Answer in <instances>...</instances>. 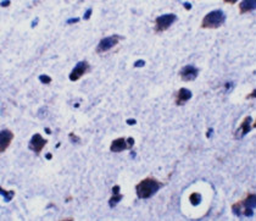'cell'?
<instances>
[{
    "instance_id": "cell-1",
    "label": "cell",
    "mask_w": 256,
    "mask_h": 221,
    "mask_svg": "<svg viewBox=\"0 0 256 221\" xmlns=\"http://www.w3.org/2000/svg\"><path fill=\"white\" fill-rule=\"evenodd\" d=\"M164 187V182L155 177H145L135 186V193L139 199H149L155 195Z\"/></svg>"
},
{
    "instance_id": "cell-2",
    "label": "cell",
    "mask_w": 256,
    "mask_h": 221,
    "mask_svg": "<svg viewBox=\"0 0 256 221\" xmlns=\"http://www.w3.org/2000/svg\"><path fill=\"white\" fill-rule=\"evenodd\" d=\"M256 195L254 193H248L244 199L234 203L232 205V213L238 218H253L256 208Z\"/></svg>"
},
{
    "instance_id": "cell-3",
    "label": "cell",
    "mask_w": 256,
    "mask_h": 221,
    "mask_svg": "<svg viewBox=\"0 0 256 221\" xmlns=\"http://www.w3.org/2000/svg\"><path fill=\"white\" fill-rule=\"evenodd\" d=\"M226 19H227V16L222 10H213L204 16L200 27L202 29H216L223 26Z\"/></svg>"
},
{
    "instance_id": "cell-4",
    "label": "cell",
    "mask_w": 256,
    "mask_h": 221,
    "mask_svg": "<svg viewBox=\"0 0 256 221\" xmlns=\"http://www.w3.org/2000/svg\"><path fill=\"white\" fill-rule=\"evenodd\" d=\"M177 21V15L175 14H164L159 16L155 20V26H154V31L156 33H162L173 25Z\"/></svg>"
},
{
    "instance_id": "cell-5",
    "label": "cell",
    "mask_w": 256,
    "mask_h": 221,
    "mask_svg": "<svg viewBox=\"0 0 256 221\" xmlns=\"http://www.w3.org/2000/svg\"><path fill=\"white\" fill-rule=\"evenodd\" d=\"M121 39H122V37H120L118 34H112V35H109V37L103 38L97 45V53L101 54V53H106L111 49H114V48L120 43Z\"/></svg>"
},
{
    "instance_id": "cell-6",
    "label": "cell",
    "mask_w": 256,
    "mask_h": 221,
    "mask_svg": "<svg viewBox=\"0 0 256 221\" xmlns=\"http://www.w3.org/2000/svg\"><path fill=\"white\" fill-rule=\"evenodd\" d=\"M89 70H90V66H89V64L86 60L79 61V62H77V65L72 69V71L70 72L68 78H70V81L76 82V81H78L79 78H82V77L84 76L87 72H89Z\"/></svg>"
},
{
    "instance_id": "cell-7",
    "label": "cell",
    "mask_w": 256,
    "mask_h": 221,
    "mask_svg": "<svg viewBox=\"0 0 256 221\" xmlns=\"http://www.w3.org/2000/svg\"><path fill=\"white\" fill-rule=\"evenodd\" d=\"M46 144H48V139L43 138L40 133H34L31 137V139H29L28 148H29V150H32L33 153L39 155Z\"/></svg>"
},
{
    "instance_id": "cell-8",
    "label": "cell",
    "mask_w": 256,
    "mask_h": 221,
    "mask_svg": "<svg viewBox=\"0 0 256 221\" xmlns=\"http://www.w3.org/2000/svg\"><path fill=\"white\" fill-rule=\"evenodd\" d=\"M253 117L251 116H246L243 118V121L240 123V126L235 130L234 132V138L235 139H242L243 137H245L250 131L253 128Z\"/></svg>"
},
{
    "instance_id": "cell-9",
    "label": "cell",
    "mask_w": 256,
    "mask_h": 221,
    "mask_svg": "<svg viewBox=\"0 0 256 221\" xmlns=\"http://www.w3.org/2000/svg\"><path fill=\"white\" fill-rule=\"evenodd\" d=\"M199 76V69H196L193 65H187L181 69L179 71V77L184 82H192L195 81Z\"/></svg>"
},
{
    "instance_id": "cell-10",
    "label": "cell",
    "mask_w": 256,
    "mask_h": 221,
    "mask_svg": "<svg viewBox=\"0 0 256 221\" xmlns=\"http://www.w3.org/2000/svg\"><path fill=\"white\" fill-rule=\"evenodd\" d=\"M192 97H193V93H192L190 89H188V88H179V89H178V92H177L175 103H176L177 106H183V105H186L190 99H192Z\"/></svg>"
},
{
    "instance_id": "cell-11",
    "label": "cell",
    "mask_w": 256,
    "mask_h": 221,
    "mask_svg": "<svg viewBox=\"0 0 256 221\" xmlns=\"http://www.w3.org/2000/svg\"><path fill=\"white\" fill-rule=\"evenodd\" d=\"M14 137H15V134H14V132H12L11 130L5 128V130L1 131V141H0V152H1V153L6 152V149L10 147L11 142H12V139H14Z\"/></svg>"
},
{
    "instance_id": "cell-12",
    "label": "cell",
    "mask_w": 256,
    "mask_h": 221,
    "mask_svg": "<svg viewBox=\"0 0 256 221\" xmlns=\"http://www.w3.org/2000/svg\"><path fill=\"white\" fill-rule=\"evenodd\" d=\"M128 148V143H127V138H123V137H120V138H116L112 141L111 145H110V150L112 153H121Z\"/></svg>"
},
{
    "instance_id": "cell-13",
    "label": "cell",
    "mask_w": 256,
    "mask_h": 221,
    "mask_svg": "<svg viewBox=\"0 0 256 221\" xmlns=\"http://www.w3.org/2000/svg\"><path fill=\"white\" fill-rule=\"evenodd\" d=\"M120 189H121V187L118 186V184H115V186L112 187V195L109 199V206L112 208V209H114L118 203L123 199V194L120 192Z\"/></svg>"
},
{
    "instance_id": "cell-14",
    "label": "cell",
    "mask_w": 256,
    "mask_h": 221,
    "mask_svg": "<svg viewBox=\"0 0 256 221\" xmlns=\"http://www.w3.org/2000/svg\"><path fill=\"white\" fill-rule=\"evenodd\" d=\"M255 9H256L255 0H244V1H240L239 4V12L242 15L253 12V11H255Z\"/></svg>"
},
{
    "instance_id": "cell-15",
    "label": "cell",
    "mask_w": 256,
    "mask_h": 221,
    "mask_svg": "<svg viewBox=\"0 0 256 221\" xmlns=\"http://www.w3.org/2000/svg\"><path fill=\"white\" fill-rule=\"evenodd\" d=\"M15 191L14 189H10V191H6L5 188H3V187H0V194L3 195V199H4V202L5 203H9V202H11L14 199V197H15Z\"/></svg>"
},
{
    "instance_id": "cell-16",
    "label": "cell",
    "mask_w": 256,
    "mask_h": 221,
    "mask_svg": "<svg viewBox=\"0 0 256 221\" xmlns=\"http://www.w3.org/2000/svg\"><path fill=\"white\" fill-rule=\"evenodd\" d=\"M201 199H202V197H201V194L199 192H193V193H190V195H189V202H190V204H192L193 206H198L201 203Z\"/></svg>"
},
{
    "instance_id": "cell-17",
    "label": "cell",
    "mask_w": 256,
    "mask_h": 221,
    "mask_svg": "<svg viewBox=\"0 0 256 221\" xmlns=\"http://www.w3.org/2000/svg\"><path fill=\"white\" fill-rule=\"evenodd\" d=\"M39 81L43 83V85H50V83L52 82V78L50 76H48V75H40L39 76Z\"/></svg>"
},
{
    "instance_id": "cell-18",
    "label": "cell",
    "mask_w": 256,
    "mask_h": 221,
    "mask_svg": "<svg viewBox=\"0 0 256 221\" xmlns=\"http://www.w3.org/2000/svg\"><path fill=\"white\" fill-rule=\"evenodd\" d=\"M68 138H70V141L73 143V144H78V143L81 142V138L78 136H76V133L75 132H71L70 134H68Z\"/></svg>"
},
{
    "instance_id": "cell-19",
    "label": "cell",
    "mask_w": 256,
    "mask_h": 221,
    "mask_svg": "<svg viewBox=\"0 0 256 221\" xmlns=\"http://www.w3.org/2000/svg\"><path fill=\"white\" fill-rule=\"evenodd\" d=\"M92 14H93V10H92V9H88V10L86 11L84 16H83V20H84V21H88V20L92 17Z\"/></svg>"
},
{
    "instance_id": "cell-20",
    "label": "cell",
    "mask_w": 256,
    "mask_h": 221,
    "mask_svg": "<svg viewBox=\"0 0 256 221\" xmlns=\"http://www.w3.org/2000/svg\"><path fill=\"white\" fill-rule=\"evenodd\" d=\"M127 143H128V148L132 149V148L134 147V144H135V141H134L133 137H128V138H127Z\"/></svg>"
},
{
    "instance_id": "cell-21",
    "label": "cell",
    "mask_w": 256,
    "mask_h": 221,
    "mask_svg": "<svg viewBox=\"0 0 256 221\" xmlns=\"http://www.w3.org/2000/svg\"><path fill=\"white\" fill-rule=\"evenodd\" d=\"M79 21H81L79 17H75V19H68L66 21V23H67V25H73V23H78Z\"/></svg>"
},
{
    "instance_id": "cell-22",
    "label": "cell",
    "mask_w": 256,
    "mask_h": 221,
    "mask_svg": "<svg viewBox=\"0 0 256 221\" xmlns=\"http://www.w3.org/2000/svg\"><path fill=\"white\" fill-rule=\"evenodd\" d=\"M145 66V61L144 60H137L134 62V67H143Z\"/></svg>"
},
{
    "instance_id": "cell-23",
    "label": "cell",
    "mask_w": 256,
    "mask_h": 221,
    "mask_svg": "<svg viewBox=\"0 0 256 221\" xmlns=\"http://www.w3.org/2000/svg\"><path fill=\"white\" fill-rule=\"evenodd\" d=\"M0 4H1V6H3V8H8L9 5L11 4V1H10V0H3V1L0 3Z\"/></svg>"
},
{
    "instance_id": "cell-24",
    "label": "cell",
    "mask_w": 256,
    "mask_h": 221,
    "mask_svg": "<svg viewBox=\"0 0 256 221\" xmlns=\"http://www.w3.org/2000/svg\"><path fill=\"white\" fill-rule=\"evenodd\" d=\"M127 125H130V126H134V125H137V121L134 120V118H127Z\"/></svg>"
},
{
    "instance_id": "cell-25",
    "label": "cell",
    "mask_w": 256,
    "mask_h": 221,
    "mask_svg": "<svg viewBox=\"0 0 256 221\" xmlns=\"http://www.w3.org/2000/svg\"><path fill=\"white\" fill-rule=\"evenodd\" d=\"M255 97H256V89H254L251 93L246 95V99H253V98H255Z\"/></svg>"
},
{
    "instance_id": "cell-26",
    "label": "cell",
    "mask_w": 256,
    "mask_h": 221,
    "mask_svg": "<svg viewBox=\"0 0 256 221\" xmlns=\"http://www.w3.org/2000/svg\"><path fill=\"white\" fill-rule=\"evenodd\" d=\"M183 6H184V9H186V10H190V9H192V4H190L189 1H186V3H183Z\"/></svg>"
},
{
    "instance_id": "cell-27",
    "label": "cell",
    "mask_w": 256,
    "mask_h": 221,
    "mask_svg": "<svg viewBox=\"0 0 256 221\" xmlns=\"http://www.w3.org/2000/svg\"><path fill=\"white\" fill-rule=\"evenodd\" d=\"M232 87H233V83H232V82H227V83H226V86H224V88H226V92H228Z\"/></svg>"
},
{
    "instance_id": "cell-28",
    "label": "cell",
    "mask_w": 256,
    "mask_h": 221,
    "mask_svg": "<svg viewBox=\"0 0 256 221\" xmlns=\"http://www.w3.org/2000/svg\"><path fill=\"white\" fill-rule=\"evenodd\" d=\"M212 133H213V128H209L207 130V133H206V138H210Z\"/></svg>"
},
{
    "instance_id": "cell-29",
    "label": "cell",
    "mask_w": 256,
    "mask_h": 221,
    "mask_svg": "<svg viewBox=\"0 0 256 221\" xmlns=\"http://www.w3.org/2000/svg\"><path fill=\"white\" fill-rule=\"evenodd\" d=\"M38 20H39V19H38V17H35V19H34V21L32 22V26H31L32 28H34L35 26H37V23H38Z\"/></svg>"
},
{
    "instance_id": "cell-30",
    "label": "cell",
    "mask_w": 256,
    "mask_h": 221,
    "mask_svg": "<svg viewBox=\"0 0 256 221\" xmlns=\"http://www.w3.org/2000/svg\"><path fill=\"white\" fill-rule=\"evenodd\" d=\"M45 159H46V160H51V159H52V154H51V153H46V154H45Z\"/></svg>"
},
{
    "instance_id": "cell-31",
    "label": "cell",
    "mask_w": 256,
    "mask_h": 221,
    "mask_svg": "<svg viewBox=\"0 0 256 221\" xmlns=\"http://www.w3.org/2000/svg\"><path fill=\"white\" fill-rule=\"evenodd\" d=\"M235 1H237V0H224L223 3H224V4H230V5H232V4H235Z\"/></svg>"
},
{
    "instance_id": "cell-32",
    "label": "cell",
    "mask_w": 256,
    "mask_h": 221,
    "mask_svg": "<svg viewBox=\"0 0 256 221\" xmlns=\"http://www.w3.org/2000/svg\"><path fill=\"white\" fill-rule=\"evenodd\" d=\"M45 133H46V134H50V133H51V130H50L49 127H45Z\"/></svg>"
},
{
    "instance_id": "cell-33",
    "label": "cell",
    "mask_w": 256,
    "mask_h": 221,
    "mask_svg": "<svg viewBox=\"0 0 256 221\" xmlns=\"http://www.w3.org/2000/svg\"><path fill=\"white\" fill-rule=\"evenodd\" d=\"M132 158H135V152H132Z\"/></svg>"
}]
</instances>
